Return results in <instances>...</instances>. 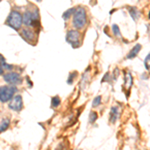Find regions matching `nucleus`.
<instances>
[{
  "label": "nucleus",
  "mask_w": 150,
  "mask_h": 150,
  "mask_svg": "<svg viewBox=\"0 0 150 150\" xmlns=\"http://www.w3.org/2000/svg\"><path fill=\"white\" fill-rule=\"evenodd\" d=\"M86 10L83 7H77L73 13V25L75 28L81 29L86 24Z\"/></svg>",
  "instance_id": "obj_1"
},
{
  "label": "nucleus",
  "mask_w": 150,
  "mask_h": 150,
  "mask_svg": "<svg viewBox=\"0 0 150 150\" xmlns=\"http://www.w3.org/2000/svg\"><path fill=\"white\" fill-rule=\"evenodd\" d=\"M22 23V15L18 11H11V13L9 14L6 20L7 25L15 29V30H18V29H20Z\"/></svg>",
  "instance_id": "obj_2"
},
{
  "label": "nucleus",
  "mask_w": 150,
  "mask_h": 150,
  "mask_svg": "<svg viewBox=\"0 0 150 150\" xmlns=\"http://www.w3.org/2000/svg\"><path fill=\"white\" fill-rule=\"evenodd\" d=\"M17 91L14 85H6L0 87V101L1 102H8L14 96V93Z\"/></svg>",
  "instance_id": "obj_3"
},
{
  "label": "nucleus",
  "mask_w": 150,
  "mask_h": 150,
  "mask_svg": "<svg viewBox=\"0 0 150 150\" xmlns=\"http://www.w3.org/2000/svg\"><path fill=\"white\" fill-rule=\"evenodd\" d=\"M4 80H5L7 83L12 84V85H17V84H20L22 82V78L20 77V75L18 73H15V72H9L4 75Z\"/></svg>",
  "instance_id": "obj_4"
},
{
  "label": "nucleus",
  "mask_w": 150,
  "mask_h": 150,
  "mask_svg": "<svg viewBox=\"0 0 150 150\" xmlns=\"http://www.w3.org/2000/svg\"><path fill=\"white\" fill-rule=\"evenodd\" d=\"M22 106H23L22 97L20 95H16L14 97H12L11 101L9 102V108L14 111H20L22 109Z\"/></svg>",
  "instance_id": "obj_5"
},
{
  "label": "nucleus",
  "mask_w": 150,
  "mask_h": 150,
  "mask_svg": "<svg viewBox=\"0 0 150 150\" xmlns=\"http://www.w3.org/2000/svg\"><path fill=\"white\" fill-rule=\"evenodd\" d=\"M79 32L76 30H70L67 32L66 35V40L68 41L70 44H72L73 46H78L79 45Z\"/></svg>",
  "instance_id": "obj_6"
},
{
  "label": "nucleus",
  "mask_w": 150,
  "mask_h": 150,
  "mask_svg": "<svg viewBox=\"0 0 150 150\" xmlns=\"http://www.w3.org/2000/svg\"><path fill=\"white\" fill-rule=\"evenodd\" d=\"M21 35H22V37L26 41H28V42H31V41L34 39V33H33V31L30 30V29H23V30L21 31Z\"/></svg>",
  "instance_id": "obj_7"
},
{
  "label": "nucleus",
  "mask_w": 150,
  "mask_h": 150,
  "mask_svg": "<svg viewBox=\"0 0 150 150\" xmlns=\"http://www.w3.org/2000/svg\"><path fill=\"white\" fill-rule=\"evenodd\" d=\"M140 49H141V45H140V44H136V45H135V46L133 47L131 50H130V52L128 53V55H127L128 59H132V58L136 57L137 54H138L139 51H140Z\"/></svg>",
  "instance_id": "obj_8"
},
{
  "label": "nucleus",
  "mask_w": 150,
  "mask_h": 150,
  "mask_svg": "<svg viewBox=\"0 0 150 150\" xmlns=\"http://www.w3.org/2000/svg\"><path fill=\"white\" fill-rule=\"evenodd\" d=\"M118 117V109L116 107H113L111 109V113H110V121L112 123H114L116 121Z\"/></svg>",
  "instance_id": "obj_9"
},
{
  "label": "nucleus",
  "mask_w": 150,
  "mask_h": 150,
  "mask_svg": "<svg viewBox=\"0 0 150 150\" xmlns=\"http://www.w3.org/2000/svg\"><path fill=\"white\" fill-rule=\"evenodd\" d=\"M8 126H9V120L4 119L3 121L1 122V124H0V132L5 131L7 128H8Z\"/></svg>",
  "instance_id": "obj_10"
},
{
  "label": "nucleus",
  "mask_w": 150,
  "mask_h": 150,
  "mask_svg": "<svg viewBox=\"0 0 150 150\" xmlns=\"http://www.w3.org/2000/svg\"><path fill=\"white\" fill-rule=\"evenodd\" d=\"M74 11H75V9H74V8H70V9H68V10H67L66 12H64V14H63V16H62V17H63L64 20H68L70 16H71L72 14L74 13Z\"/></svg>",
  "instance_id": "obj_11"
},
{
  "label": "nucleus",
  "mask_w": 150,
  "mask_h": 150,
  "mask_svg": "<svg viewBox=\"0 0 150 150\" xmlns=\"http://www.w3.org/2000/svg\"><path fill=\"white\" fill-rule=\"evenodd\" d=\"M129 11H130V15L132 16L134 20H136V19H138L139 14H138V10H137L136 8H129Z\"/></svg>",
  "instance_id": "obj_12"
},
{
  "label": "nucleus",
  "mask_w": 150,
  "mask_h": 150,
  "mask_svg": "<svg viewBox=\"0 0 150 150\" xmlns=\"http://www.w3.org/2000/svg\"><path fill=\"white\" fill-rule=\"evenodd\" d=\"M60 104V99L58 96H55V97L52 98V107H58Z\"/></svg>",
  "instance_id": "obj_13"
},
{
  "label": "nucleus",
  "mask_w": 150,
  "mask_h": 150,
  "mask_svg": "<svg viewBox=\"0 0 150 150\" xmlns=\"http://www.w3.org/2000/svg\"><path fill=\"white\" fill-rule=\"evenodd\" d=\"M100 103H101V96H97V97L94 98L92 106L93 107H97L98 105H100Z\"/></svg>",
  "instance_id": "obj_14"
},
{
  "label": "nucleus",
  "mask_w": 150,
  "mask_h": 150,
  "mask_svg": "<svg viewBox=\"0 0 150 150\" xmlns=\"http://www.w3.org/2000/svg\"><path fill=\"white\" fill-rule=\"evenodd\" d=\"M96 119H97V113L93 112V111H92V112L90 113V117H89V122L93 123Z\"/></svg>",
  "instance_id": "obj_15"
},
{
  "label": "nucleus",
  "mask_w": 150,
  "mask_h": 150,
  "mask_svg": "<svg viewBox=\"0 0 150 150\" xmlns=\"http://www.w3.org/2000/svg\"><path fill=\"white\" fill-rule=\"evenodd\" d=\"M132 84V77H131V74L128 73L126 75V86L127 87H130Z\"/></svg>",
  "instance_id": "obj_16"
},
{
  "label": "nucleus",
  "mask_w": 150,
  "mask_h": 150,
  "mask_svg": "<svg viewBox=\"0 0 150 150\" xmlns=\"http://www.w3.org/2000/svg\"><path fill=\"white\" fill-rule=\"evenodd\" d=\"M112 28H113V32H114V34L117 36V37H120L121 34H120V31H119V28H118V26L117 25H113Z\"/></svg>",
  "instance_id": "obj_17"
},
{
  "label": "nucleus",
  "mask_w": 150,
  "mask_h": 150,
  "mask_svg": "<svg viewBox=\"0 0 150 150\" xmlns=\"http://www.w3.org/2000/svg\"><path fill=\"white\" fill-rule=\"evenodd\" d=\"M150 61V54H148V56H147L146 58H145V65H146L147 63H148V62Z\"/></svg>",
  "instance_id": "obj_18"
},
{
  "label": "nucleus",
  "mask_w": 150,
  "mask_h": 150,
  "mask_svg": "<svg viewBox=\"0 0 150 150\" xmlns=\"http://www.w3.org/2000/svg\"><path fill=\"white\" fill-rule=\"evenodd\" d=\"M3 71H4L3 66H2V65L0 64V75H2V74H3Z\"/></svg>",
  "instance_id": "obj_19"
},
{
  "label": "nucleus",
  "mask_w": 150,
  "mask_h": 150,
  "mask_svg": "<svg viewBox=\"0 0 150 150\" xmlns=\"http://www.w3.org/2000/svg\"><path fill=\"white\" fill-rule=\"evenodd\" d=\"M149 13H150V12H149ZM149 18H150V14H149Z\"/></svg>",
  "instance_id": "obj_20"
}]
</instances>
